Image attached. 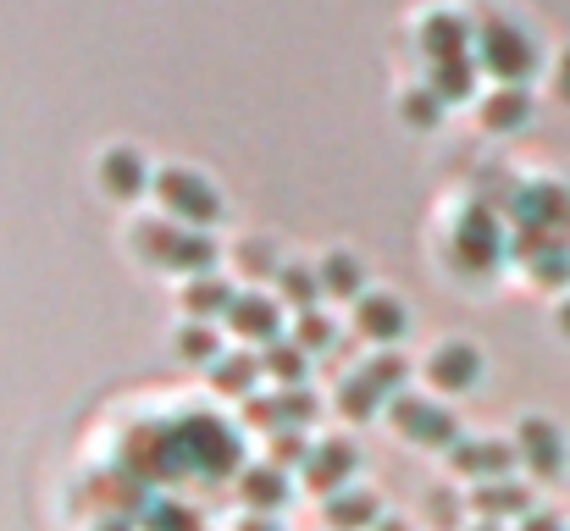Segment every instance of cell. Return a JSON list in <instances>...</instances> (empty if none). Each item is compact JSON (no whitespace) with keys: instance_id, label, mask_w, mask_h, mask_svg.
<instances>
[{"instance_id":"obj_1","label":"cell","mask_w":570,"mask_h":531,"mask_svg":"<svg viewBox=\"0 0 570 531\" xmlns=\"http://www.w3.org/2000/svg\"><path fill=\"white\" fill-rule=\"evenodd\" d=\"M476 56H482V67H488L493 78H504L510 89L538 67V45H532L510 17H488V22H482V33H476Z\"/></svg>"},{"instance_id":"obj_2","label":"cell","mask_w":570,"mask_h":531,"mask_svg":"<svg viewBox=\"0 0 570 531\" xmlns=\"http://www.w3.org/2000/svg\"><path fill=\"white\" fill-rule=\"evenodd\" d=\"M139 249L150 260H161V266H184L194 277H205L210 260H216V244L205 238V227H161V222H150V227H139Z\"/></svg>"},{"instance_id":"obj_3","label":"cell","mask_w":570,"mask_h":531,"mask_svg":"<svg viewBox=\"0 0 570 531\" xmlns=\"http://www.w3.org/2000/svg\"><path fill=\"white\" fill-rule=\"evenodd\" d=\"M156 194H161V205H167L184 227H205V222L222 216V194H216L199 173H184V167L156 173Z\"/></svg>"},{"instance_id":"obj_4","label":"cell","mask_w":570,"mask_h":531,"mask_svg":"<svg viewBox=\"0 0 570 531\" xmlns=\"http://www.w3.org/2000/svg\"><path fill=\"white\" fill-rule=\"evenodd\" d=\"M393 421H399V432H410V443H432V449H454L460 443V421L449 410L426 404V399L399 393L393 399Z\"/></svg>"},{"instance_id":"obj_5","label":"cell","mask_w":570,"mask_h":531,"mask_svg":"<svg viewBox=\"0 0 570 531\" xmlns=\"http://www.w3.org/2000/svg\"><path fill=\"white\" fill-rule=\"evenodd\" d=\"M515 454H521L538 476H560V471H566V437H560V426L543 421V415H527V421H521Z\"/></svg>"},{"instance_id":"obj_6","label":"cell","mask_w":570,"mask_h":531,"mask_svg":"<svg viewBox=\"0 0 570 531\" xmlns=\"http://www.w3.org/2000/svg\"><path fill=\"white\" fill-rule=\"evenodd\" d=\"M449 454H454V471L476 482H504V471L515 465V443H499V437H460Z\"/></svg>"},{"instance_id":"obj_7","label":"cell","mask_w":570,"mask_h":531,"mask_svg":"<svg viewBox=\"0 0 570 531\" xmlns=\"http://www.w3.org/2000/svg\"><path fill=\"white\" fill-rule=\"evenodd\" d=\"M471 45H476V33H471V22H465L460 11H432V17L421 22V50L432 56V67L471 56Z\"/></svg>"},{"instance_id":"obj_8","label":"cell","mask_w":570,"mask_h":531,"mask_svg":"<svg viewBox=\"0 0 570 531\" xmlns=\"http://www.w3.org/2000/svg\"><path fill=\"white\" fill-rule=\"evenodd\" d=\"M499 222H493V210H482V205H471L465 210V222H460V233H454V255L471 266V272H482V266H493L499 260Z\"/></svg>"},{"instance_id":"obj_9","label":"cell","mask_w":570,"mask_h":531,"mask_svg":"<svg viewBox=\"0 0 570 531\" xmlns=\"http://www.w3.org/2000/svg\"><path fill=\"white\" fill-rule=\"evenodd\" d=\"M355 465H361V454H355V443H344V437H333V443H322V449H311V460H305V476H311V488L316 493H338L350 476H355Z\"/></svg>"},{"instance_id":"obj_10","label":"cell","mask_w":570,"mask_h":531,"mask_svg":"<svg viewBox=\"0 0 570 531\" xmlns=\"http://www.w3.org/2000/svg\"><path fill=\"white\" fill-rule=\"evenodd\" d=\"M432 382L443 387V393H465L476 376H482V354L471 350V344H443V350L432 354Z\"/></svg>"},{"instance_id":"obj_11","label":"cell","mask_w":570,"mask_h":531,"mask_svg":"<svg viewBox=\"0 0 570 531\" xmlns=\"http://www.w3.org/2000/svg\"><path fill=\"white\" fill-rule=\"evenodd\" d=\"M355 322H361V333L366 338H382V344H393L399 333H404V305L393 299V294H366L361 305H355Z\"/></svg>"},{"instance_id":"obj_12","label":"cell","mask_w":570,"mask_h":531,"mask_svg":"<svg viewBox=\"0 0 570 531\" xmlns=\"http://www.w3.org/2000/svg\"><path fill=\"white\" fill-rule=\"evenodd\" d=\"M327 521L338 531H366V527H382V504L377 493L355 488V493H333L327 499Z\"/></svg>"},{"instance_id":"obj_13","label":"cell","mask_w":570,"mask_h":531,"mask_svg":"<svg viewBox=\"0 0 570 531\" xmlns=\"http://www.w3.org/2000/svg\"><path fill=\"white\" fill-rule=\"evenodd\" d=\"M476 510L488 515V521H504V515H532V488H521V482H482L476 488Z\"/></svg>"},{"instance_id":"obj_14","label":"cell","mask_w":570,"mask_h":531,"mask_svg":"<svg viewBox=\"0 0 570 531\" xmlns=\"http://www.w3.org/2000/svg\"><path fill=\"white\" fill-rule=\"evenodd\" d=\"M227 322H233V333H244V338H277V305H272L266 294H238L233 311H227Z\"/></svg>"},{"instance_id":"obj_15","label":"cell","mask_w":570,"mask_h":531,"mask_svg":"<svg viewBox=\"0 0 570 531\" xmlns=\"http://www.w3.org/2000/svg\"><path fill=\"white\" fill-rule=\"evenodd\" d=\"M100 177H106V188L122 194V199H128V194H145V156L128 150V145H117V150H106Z\"/></svg>"},{"instance_id":"obj_16","label":"cell","mask_w":570,"mask_h":531,"mask_svg":"<svg viewBox=\"0 0 570 531\" xmlns=\"http://www.w3.org/2000/svg\"><path fill=\"white\" fill-rule=\"evenodd\" d=\"M244 504H255V510H283L288 504V476L277 471V465H255V471H244Z\"/></svg>"},{"instance_id":"obj_17","label":"cell","mask_w":570,"mask_h":531,"mask_svg":"<svg viewBox=\"0 0 570 531\" xmlns=\"http://www.w3.org/2000/svg\"><path fill=\"white\" fill-rule=\"evenodd\" d=\"M233 299H238V294H233L222 277H210V272H205V277H194L189 288H184V311H189L194 322H199V316H227V311H233Z\"/></svg>"},{"instance_id":"obj_18","label":"cell","mask_w":570,"mask_h":531,"mask_svg":"<svg viewBox=\"0 0 570 531\" xmlns=\"http://www.w3.org/2000/svg\"><path fill=\"white\" fill-rule=\"evenodd\" d=\"M482 117H488V128H521L527 117H532V95L515 83V89H499V95H488V106H482Z\"/></svg>"},{"instance_id":"obj_19","label":"cell","mask_w":570,"mask_h":531,"mask_svg":"<svg viewBox=\"0 0 570 531\" xmlns=\"http://www.w3.org/2000/svg\"><path fill=\"white\" fill-rule=\"evenodd\" d=\"M316 272H322V288H327V294H338V299H355V294H361V283H366L361 260H355V255H344V249H333Z\"/></svg>"},{"instance_id":"obj_20","label":"cell","mask_w":570,"mask_h":531,"mask_svg":"<svg viewBox=\"0 0 570 531\" xmlns=\"http://www.w3.org/2000/svg\"><path fill=\"white\" fill-rule=\"evenodd\" d=\"M471 83H476V61H471V56L438 61V67H432V95H438V100H465Z\"/></svg>"},{"instance_id":"obj_21","label":"cell","mask_w":570,"mask_h":531,"mask_svg":"<svg viewBox=\"0 0 570 531\" xmlns=\"http://www.w3.org/2000/svg\"><path fill=\"white\" fill-rule=\"evenodd\" d=\"M255 376H261V360H255V354H222L216 371H210V382H216L222 393H244V399H249Z\"/></svg>"},{"instance_id":"obj_22","label":"cell","mask_w":570,"mask_h":531,"mask_svg":"<svg viewBox=\"0 0 570 531\" xmlns=\"http://www.w3.org/2000/svg\"><path fill=\"white\" fill-rule=\"evenodd\" d=\"M382 399H387V393H382L366 371H355V376L338 387V404H344V415H350V421H366V415H377Z\"/></svg>"},{"instance_id":"obj_23","label":"cell","mask_w":570,"mask_h":531,"mask_svg":"<svg viewBox=\"0 0 570 531\" xmlns=\"http://www.w3.org/2000/svg\"><path fill=\"white\" fill-rule=\"evenodd\" d=\"M527 255H532V277H538V283H566L570 277V249L566 244H532Z\"/></svg>"},{"instance_id":"obj_24","label":"cell","mask_w":570,"mask_h":531,"mask_svg":"<svg viewBox=\"0 0 570 531\" xmlns=\"http://www.w3.org/2000/svg\"><path fill=\"white\" fill-rule=\"evenodd\" d=\"M261 365H266L272 376H283V382H305V371H311V354L299 350V344H272Z\"/></svg>"},{"instance_id":"obj_25","label":"cell","mask_w":570,"mask_h":531,"mask_svg":"<svg viewBox=\"0 0 570 531\" xmlns=\"http://www.w3.org/2000/svg\"><path fill=\"white\" fill-rule=\"evenodd\" d=\"M283 294H288L299 311H311L316 294H322V272H316V266H283Z\"/></svg>"},{"instance_id":"obj_26","label":"cell","mask_w":570,"mask_h":531,"mask_svg":"<svg viewBox=\"0 0 570 531\" xmlns=\"http://www.w3.org/2000/svg\"><path fill=\"white\" fill-rule=\"evenodd\" d=\"M399 117H404V122H415V128H438V117H443V100H438L432 89H410V95L399 100Z\"/></svg>"},{"instance_id":"obj_27","label":"cell","mask_w":570,"mask_h":531,"mask_svg":"<svg viewBox=\"0 0 570 531\" xmlns=\"http://www.w3.org/2000/svg\"><path fill=\"white\" fill-rule=\"evenodd\" d=\"M178 350H184V360H216L222 344H216V333H210L205 322H184V327H178Z\"/></svg>"},{"instance_id":"obj_28","label":"cell","mask_w":570,"mask_h":531,"mask_svg":"<svg viewBox=\"0 0 570 531\" xmlns=\"http://www.w3.org/2000/svg\"><path fill=\"white\" fill-rule=\"evenodd\" d=\"M305 354L316 350H333V322L322 316V311H299V338H294Z\"/></svg>"},{"instance_id":"obj_29","label":"cell","mask_w":570,"mask_h":531,"mask_svg":"<svg viewBox=\"0 0 570 531\" xmlns=\"http://www.w3.org/2000/svg\"><path fill=\"white\" fill-rule=\"evenodd\" d=\"M145 531H199V515H189L184 504H150L145 510Z\"/></svg>"},{"instance_id":"obj_30","label":"cell","mask_w":570,"mask_h":531,"mask_svg":"<svg viewBox=\"0 0 570 531\" xmlns=\"http://www.w3.org/2000/svg\"><path fill=\"white\" fill-rule=\"evenodd\" d=\"M283 399V432H299L311 415H316V399L305 393V387H288V393H277Z\"/></svg>"},{"instance_id":"obj_31","label":"cell","mask_w":570,"mask_h":531,"mask_svg":"<svg viewBox=\"0 0 570 531\" xmlns=\"http://www.w3.org/2000/svg\"><path fill=\"white\" fill-rule=\"evenodd\" d=\"M311 460V443H305V432H277L272 437V465L283 471V465H305Z\"/></svg>"},{"instance_id":"obj_32","label":"cell","mask_w":570,"mask_h":531,"mask_svg":"<svg viewBox=\"0 0 570 531\" xmlns=\"http://www.w3.org/2000/svg\"><path fill=\"white\" fill-rule=\"evenodd\" d=\"M366 376L377 382L387 399H399V382H404V360H399V354H377V360H366Z\"/></svg>"},{"instance_id":"obj_33","label":"cell","mask_w":570,"mask_h":531,"mask_svg":"<svg viewBox=\"0 0 570 531\" xmlns=\"http://www.w3.org/2000/svg\"><path fill=\"white\" fill-rule=\"evenodd\" d=\"M432 521L454 527V521H460V499H449V493H432Z\"/></svg>"},{"instance_id":"obj_34","label":"cell","mask_w":570,"mask_h":531,"mask_svg":"<svg viewBox=\"0 0 570 531\" xmlns=\"http://www.w3.org/2000/svg\"><path fill=\"white\" fill-rule=\"evenodd\" d=\"M244 260H249V272H277V255H272L266 244H249V249H244Z\"/></svg>"},{"instance_id":"obj_35","label":"cell","mask_w":570,"mask_h":531,"mask_svg":"<svg viewBox=\"0 0 570 531\" xmlns=\"http://www.w3.org/2000/svg\"><path fill=\"white\" fill-rule=\"evenodd\" d=\"M521 531H560V515H549V510L538 515V510H532V515L521 521Z\"/></svg>"},{"instance_id":"obj_36","label":"cell","mask_w":570,"mask_h":531,"mask_svg":"<svg viewBox=\"0 0 570 531\" xmlns=\"http://www.w3.org/2000/svg\"><path fill=\"white\" fill-rule=\"evenodd\" d=\"M554 83H560V95H566V100H570V50H566V56H560V78H554Z\"/></svg>"},{"instance_id":"obj_37","label":"cell","mask_w":570,"mask_h":531,"mask_svg":"<svg viewBox=\"0 0 570 531\" xmlns=\"http://www.w3.org/2000/svg\"><path fill=\"white\" fill-rule=\"evenodd\" d=\"M244 531H277L272 521H244Z\"/></svg>"},{"instance_id":"obj_38","label":"cell","mask_w":570,"mask_h":531,"mask_svg":"<svg viewBox=\"0 0 570 531\" xmlns=\"http://www.w3.org/2000/svg\"><path fill=\"white\" fill-rule=\"evenodd\" d=\"M100 531H134V527H128V521H106Z\"/></svg>"},{"instance_id":"obj_39","label":"cell","mask_w":570,"mask_h":531,"mask_svg":"<svg viewBox=\"0 0 570 531\" xmlns=\"http://www.w3.org/2000/svg\"><path fill=\"white\" fill-rule=\"evenodd\" d=\"M377 531H410V527H404V521H382Z\"/></svg>"},{"instance_id":"obj_40","label":"cell","mask_w":570,"mask_h":531,"mask_svg":"<svg viewBox=\"0 0 570 531\" xmlns=\"http://www.w3.org/2000/svg\"><path fill=\"white\" fill-rule=\"evenodd\" d=\"M560 327H566V338H570V305H566V311H560Z\"/></svg>"},{"instance_id":"obj_41","label":"cell","mask_w":570,"mask_h":531,"mask_svg":"<svg viewBox=\"0 0 570 531\" xmlns=\"http://www.w3.org/2000/svg\"><path fill=\"white\" fill-rule=\"evenodd\" d=\"M476 531H499V521H482V527H476Z\"/></svg>"}]
</instances>
